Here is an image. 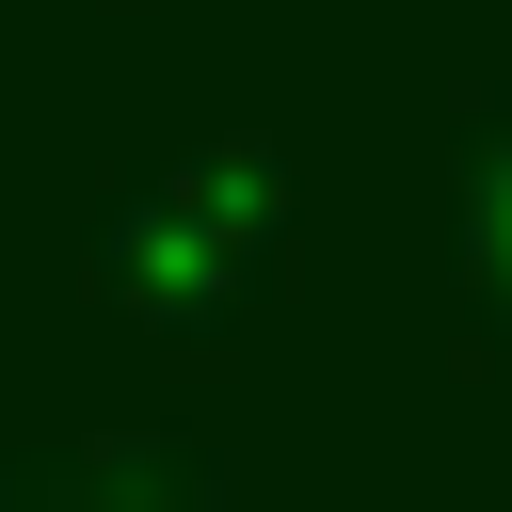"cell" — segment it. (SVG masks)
<instances>
[{
    "label": "cell",
    "instance_id": "cell-1",
    "mask_svg": "<svg viewBox=\"0 0 512 512\" xmlns=\"http://www.w3.org/2000/svg\"><path fill=\"white\" fill-rule=\"evenodd\" d=\"M0 512H240L224 464H176V448H112V464H16Z\"/></svg>",
    "mask_w": 512,
    "mask_h": 512
},
{
    "label": "cell",
    "instance_id": "cell-2",
    "mask_svg": "<svg viewBox=\"0 0 512 512\" xmlns=\"http://www.w3.org/2000/svg\"><path fill=\"white\" fill-rule=\"evenodd\" d=\"M464 272H480V336L512 352V144H480L464 176Z\"/></svg>",
    "mask_w": 512,
    "mask_h": 512
}]
</instances>
